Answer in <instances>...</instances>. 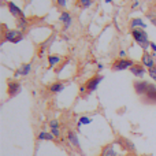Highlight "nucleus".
<instances>
[{
    "label": "nucleus",
    "instance_id": "7c9ffc66",
    "mask_svg": "<svg viewBox=\"0 0 156 156\" xmlns=\"http://www.w3.org/2000/svg\"><path fill=\"white\" fill-rule=\"evenodd\" d=\"M85 92H88V90H86V86L82 85V86L80 88V93H85Z\"/></svg>",
    "mask_w": 156,
    "mask_h": 156
},
{
    "label": "nucleus",
    "instance_id": "2f4dec72",
    "mask_svg": "<svg viewBox=\"0 0 156 156\" xmlns=\"http://www.w3.org/2000/svg\"><path fill=\"white\" fill-rule=\"evenodd\" d=\"M138 5V0H134V3H133V5H132V8H136Z\"/></svg>",
    "mask_w": 156,
    "mask_h": 156
},
{
    "label": "nucleus",
    "instance_id": "f8f14e48",
    "mask_svg": "<svg viewBox=\"0 0 156 156\" xmlns=\"http://www.w3.org/2000/svg\"><path fill=\"white\" fill-rule=\"evenodd\" d=\"M67 141L74 147V148H77V149L81 148L80 140H78V136H77L76 132H73V130H69V132H67Z\"/></svg>",
    "mask_w": 156,
    "mask_h": 156
},
{
    "label": "nucleus",
    "instance_id": "9b49d317",
    "mask_svg": "<svg viewBox=\"0 0 156 156\" xmlns=\"http://www.w3.org/2000/svg\"><path fill=\"white\" fill-rule=\"evenodd\" d=\"M59 21L63 23V27H65V29H69L70 25H71V22H73L71 14L67 12V11H63V12L60 14V16H59Z\"/></svg>",
    "mask_w": 156,
    "mask_h": 156
},
{
    "label": "nucleus",
    "instance_id": "ddd939ff",
    "mask_svg": "<svg viewBox=\"0 0 156 156\" xmlns=\"http://www.w3.org/2000/svg\"><path fill=\"white\" fill-rule=\"evenodd\" d=\"M144 97H145L148 101H151V103L156 101V85L155 83H149L148 90H147V93H145V96Z\"/></svg>",
    "mask_w": 156,
    "mask_h": 156
},
{
    "label": "nucleus",
    "instance_id": "bb28decb",
    "mask_svg": "<svg viewBox=\"0 0 156 156\" xmlns=\"http://www.w3.org/2000/svg\"><path fill=\"white\" fill-rule=\"evenodd\" d=\"M56 3H58V5H59V7H62V8H65L66 4H67V3H66V0H56Z\"/></svg>",
    "mask_w": 156,
    "mask_h": 156
},
{
    "label": "nucleus",
    "instance_id": "cd10ccee",
    "mask_svg": "<svg viewBox=\"0 0 156 156\" xmlns=\"http://www.w3.org/2000/svg\"><path fill=\"white\" fill-rule=\"evenodd\" d=\"M119 59H126V52L119 51Z\"/></svg>",
    "mask_w": 156,
    "mask_h": 156
},
{
    "label": "nucleus",
    "instance_id": "a211bd4d",
    "mask_svg": "<svg viewBox=\"0 0 156 156\" xmlns=\"http://www.w3.org/2000/svg\"><path fill=\"white\" fill-rule=\"evenodd\" d=\"M27 25H29V22H27V19L25 18V16L18 18V29L19 30H22V32H23V30L27 27Z\"/></svg>",
    "mask_w": 156,
    "mask_h": 156
},
{
    "label": "nucleus",
    "instance_id": "6ab92c4d",
    "mask_svg": "<svg viewBox=\"0 0 156 156\" xmlns=\"http://www.w3.org/2000/svg\"><path fill=\"white\" fill-rule=\"evenodd\" d=\"M19 70H21V74L23 77L25 76H29L30 70H32V65H30V63H25V65L21 66V69H19Z\"/></svg>",
    "mask_w": 156,
    "mask_h": 156
},
{
    "label": "nucleus",
    "instance_id": "473e14b6",
    "mask_svg": "<svg viewBox=\"0 0 156 156\" xmlns=\"http://www.w3.org/2000/svg\"><path fill=\"white\" fill-rule=\"evenodd\" d=\"M111 2H112V0H105V3H111Z\"/></svg>",
    "mask_w": 156,
    "mask_h": 156
},
{
    "label": "nucleus",
    "instance_id": "0eeeda50",
    "mask_svg": "<svg viewBox=\"0 0 156 156\" xmlns=\"http://www.w3.org/2000/svg\"><path fill=\"white\" fill-rule=\"evenodd\" d=\"M148 86H149V82H147L144 80H138L134 82V90L140 96H145L147 90H148Z\"/></svg>",
    "mask_w": 156,
    "mask_h": 156
},
{
    "label": "nucleus",
    "instance_id": "6e6552de",
    "mask_svg": "<svg viewBox=\"0 0 156 156\" xmlns=\"http://www.w3.org/2000/svg\"><path fill=\"white\" fill-rule=\"evenodd\" d=\"M21 89H22V85H21L19 82H16V81H10V82H8L7 92H8V94H10L11 97H14V96H16V94H19Z\"/></svg>",
    "mask_w": 156,
    "mask_h": 156
},
{
    "label": "nucleus",
    "instance_id": "dca6fc26",
    "mask_svg": "<svg viewBox=\"0 0 156 156\" xmlns=\"http://www.w3.org/2000/svg\"><path fill=\"white\" fill-rule=\"evenodd\" d=\"M63 89H65V83L63 82H54L49 86V90H51L52 93H60Z\"/></svg>",
    "mask_w": 156,
    "mask_h": 156
},
{
    "label": "nucleus",
    "instance_id": "f3484780",
    "mask_svg": "<svg viewBox=\"0 0 156 156\" xmlns=\"http://www.w3.org/2000/svg\"><path fill=\"white\" fill-rule=\"evenodd\" d=\"M60 62V58L56 56V55H51V56H48V65L49 67H55L56 65H59Z\"/></svg>",
    "mask_w": 156,
    "mask_h": 156
},
{
    "label": "nucleus",
    "instance_id": "f03ea898",
    "mask_svg": "<svg viewBox=\"0 0 156 156\" xmlns=\"http://www.w3.org/2000/svg\"><path fill=\"white\" fill-rule=\"evenodd\" d=\"M23 38V32L19 29H8L3 33V41L4 43H11V44H18Z\"/></svg>",
    "mask_w": 156,
    "mask_h": 156
},
{
    "label": "nucleus",
    "instance_id": "5701e85b",
    "mask_svg": "<svg viewBox=\"0 0 156 156\" xmlns=\"http://www.w3.org/2000/svg\"><path fill=\"white\" fill-rule=\"evenodd\" d=\"M147 18L151 21V23L154 25V26H156V12H148L147 14Z\"/></svg>",
    "mask_w": 156,
    "mask_h": 156
},
{
    "label": "nucleus",
    "instance_id": "39448f33",
    "mask_svg": "<svg viewBox=\"0 0 156 156\" xmlns=\"http://www.w3.org/2000/svg\"><path fill=\"white\" fill-rule=\"evenodd\" d=\"M141 65L147 69H152L156 66V62H155V55L151 54L148 51H144L143 56H141Z\"/></svg>",
    "mask_w": 156,
    "mask_h": 156
},
{
    "label": "nucleus",
    "instance_id": "9d476101",
    "mask_svg": "<svg viewBox=\"0 0 156 156\" xmlns=\"http://www.w3.org/2000/svg\"><path fill=\"white\" fill-rule=\"evenodd\" d=\"M130 73L137 78H143L147 73V67H144L143 65H134L132 69H130Z\"/></svg>",
    "mask_w": 156,
    "mask_h": 156
},
{
    "label": "nucleus",
    "instance_id": "423d86ee",
    "mask_svg": "<svg viewBox=\"0 0 156 156\" xmlns=\"http://www.w3.org/2000/svg\"><path fill=\"white\" fill-rule=\"evenodd\" d=\"M103 76H96V77H92L90 80H88V82L85 83L86 86V90H88V93H92V92H94L97 89V86L100 85V82L103 81Z\"/></svg>",
    "mask_w": 156,
    "mask_h": 156
},
{
    "label": "nucleus",
    "instance_id": "b1692460",
    "mask_svg": "<svg viewBox=\"0 0 156 156\" xmlns=\"http://www.w3.org/2000/svg\"><path fill=\"white\" fill-rule=\"evenodd\" d=\"M148 76L154 80V82H156V66L152 69H148Z\"/></svg>",
    "mask_w": 156,
    "mask_h": 156
},
{
    "label": "nucleus",
    "instance_id": "1a4fd4ad",
    "mask_svg": "<svg viewBox=\"0 0 156 156\" xmlns=\"http://www.w3.org/2000/svg\"><path fill=\"white\" fill-rule=\"evenodd\" d=\"M7 7H8V11L11 12V15H12V16H15V18H21V16H23V12H22V10L15 4V3L8 2L7 3Z\"/></svg>",
    "mask_w": 156,
    "mask_h": 156
},
{
    "label": "nucleus",
    "instance_id": "4be33fe9",
    "mask_svg": "<svg viewBox=\"0 0 156 156\" xmlns=\"http://www.w3.org/2000/svg\"><path fill=\"white\" fill-rule=\"evenodd\" d=\"M92 0H78V5H80L81 8H89L92 5Z\"/></svg>",
    "mask_w": 156,
    "mask_h": 156
},
{
    "label": "nucleus",
    "instance_id": "412c9836",
    "mask_svg": "<svg viewBox=\"0 0 156 156\" xmlns=\"http://www.w3.org/2000/svg\"><path fill=\"white\" fill-rule=\"evenodd\" d=\"M122 145H123V148L127 149V151H134V144L130 143L129 140H122Z\"/></svg>",
    "mask_w": 156,
    "mask_h": 156
},
{
    "label": "nucleus",
    "instance_id": "aec40b11",
    "mask_svg": "<svg viewBox=\"0 0 156 156\" xmlns=\"http://www.w3.org/2000/svg\"><path fill=\"white\" fill-rule=\"evenodd\" d=\"M89 123H92V118H89V116H81L78 119V127H81L82 125H89Z\"/></svg>",
    "mask_w": 156,
    "mask_h": 156
},
{
    "label": "nucleus",
    "instance_id": "4468645a",
    "mask_svg": "<svg viewBox=\"0 0 156 156\" xmlns=\"http://www.w3.org/2000/svg\"><path fill=\"white\" fill-rule=\"evenodd\" d=\"M130 26H132V29H137V27H140V29H147V23L141 18H133L132 21H130Z\"/></svg>",
    "mask_w": 156,
    "mask_h": 156
},
{
    "label": "nucleus",
    "instance_id": "f257e3e1",
    "mask_svg": "<svg viewBox=\"0 0 156 156\" xmlns=\"http://www.w3.org/2000/svg\"><path fill=\"white\" fill-rule=\"evenodd\" d=\"M132 36H133V38H134V41L144 49V51H148V49L151 48V41H149L145 29H140V27L132 29Z\"/></svg>",
    "mask_w": 156,
    "mask_h": 156
},
{
    "label": "nucleus",
    "instance_id": "20e7f679",
    "mask_svg": "<svg viewBox=\"0 0 156 156\" xmlns=\"http://www.w3.org/2000/svg\"><path fill=\"white\" fill-rule=\"evenodd\" d=\"M136 63L130 59H118L112 63V70L114 71H123L127 69H132Z\"/></svg>",
    "mask_w": 156,
    "mask_h": 156
},
{
    "label": "nucleus",
    "instance_id": "c85d7f7f",
    "mask_svg": "<svg viewBox=\"0 0 156 156\" xmlns=\"http://www.w3.org/2000/svg\"><path fill=\"white\" fill-rule=\"evenodd\" d=\"M151 49L154 51V55L156 56V44L155 43H151Z\"/></svg>",
    "mask_w": 156,
    "mask_h": 156
},
{
    "label": "nucleus",
    "instance_id": "2eb2a0df",
    "mask_svg": "<svg viewBox=\"0 0 156 156\" xmlns=\"http://www.w3.org/2000/svg\"><path fill=\"white\" fill-rule=\"evenodd\" d=\"M37 138L40 141H54L55 140V136L52 134L51 132H41L40 134H38Z\"/></svg>",
    "mask_w": 156,
    "mask_h": 156
},
{
    "label": "nucleus",
    "instance_id": "a878e982",
    "mask_svg": "<svg viewBox=\"0 0 156 156\" xmlns=\"http://www.w3.org/2000/svg\"><path fill=\"white\" fill-rule=\"evenodd\" d=\"M51 133L55 136V138L60 137V129H51Z\"/></svg>",
    "mask_w": 156,
    "mask_h": 156
},
{
    "label": "nucleus",
    "instance_id": "7ed1b4c3",
    "mask_svg": "<svg viewBox=\"0 0 156 156\" xmlns=\"http://www.w3.org/2000/svg\"><path fill=\"white\" fill-rule=\"evenodd\" d=\"M118 145H121V140H116L115 143L107 144L101 149L100 156H121V151L118 149Z\"/></svg>",
    "mask_w": 156,
    "mask_h": 156
},
{
    "label": "nucleus",
    "instance_id": "393cba45",
    "mask_svg": "<svg viewBox=\"0 0 156 156\" xmlns=\"http://www.w3.org/2000/svg\"><path fill=\"white\" fill-rule=\"evenodd\" d=\"M49 127H51V129H59V122H58V119H52V121L49 122Z\"/></svg>",
    "mask_w": 156,
    "mask_h": 156
},
{
    "label": "nucleus",
    "instance_id": "c756f323",
    "mask_svg": "<svg viewBox=\"0 0 156 156\" xmlns=\"http://www.w3.org/2000/svg\"><path fill=\"white\" fill-rule=\"evenodd\" d=\"M14 77H15V78H19V77H22V74H21V70H19V69H18V70L15 71V74H14Z\"/></svg>",
    "mask_w": 156,
    "mask_h": 156
}]
</instances>
